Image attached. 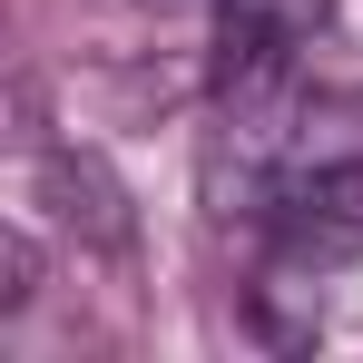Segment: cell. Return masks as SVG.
<instances>
[{"label": "cell", "instance_id": "6da1fadb", "mask_svg": "<svg viewBox=\"0 0 363 363\" xmlns=\"http://www.w3.org/2000/svg\"><path fill=\"white\" fill-rule=\"evenodd\" d=\"M334 0H216V79H295V60L324 40Z\"/></svg>", "mask_w": 363, "mask_h": 363}]
</instances>
